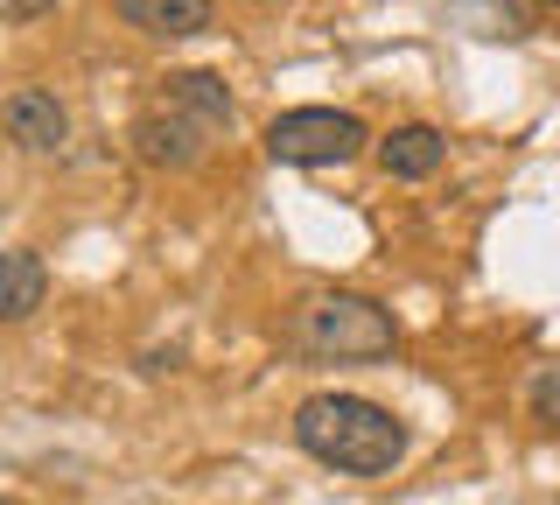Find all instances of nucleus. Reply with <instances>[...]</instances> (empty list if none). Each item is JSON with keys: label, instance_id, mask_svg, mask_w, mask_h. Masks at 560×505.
Masks as SVG:
<instances>
[{"label": "nucleus", "instance_id": "nucleus-1", "mask_svg": "<svg viewBox=\"0 0 560 505\" xmlns=\"http://www.w3.org/2000/svg\"><path fill=\"white\" fill-rule=\"evenodd\" d=\"M294 443L343 478H393L407 457V422L364 393H308L294 408Z\"/></svg>", "mask_w": 560, "mask_h": 505}, {"label": "nucleus", "instance_id": "nucleus-2", "mask_svg": "<svg viewBox=\"0 0 560 505\" xmlns=\"http://www.w3.org/2000/svg\"><path fill=\"white\" fill-rule=\"evenodd\" d=\"M224 127H232V92L210 71H175L162 78V99L133 119V154L148 169H189Z\"/></svg>", "mask_w": 560, "mask_h": 505}, {"label": "nucleus", "instance_id": "nucleus-3", "mask_svg": "<svg viewBox=\"0 0 560 505\" xmlns=\"http://www.w3.org/2000/svg\"><path fill=\"white\" fill-rule=\"evenodd\" d=\"M288 344L302 358H337V365H364V358H393V344H399V323H393V309L372 302V295H308L302 309H294V323H288Z\"/></svg>", "mask_w": 560, "mask_h": 505}, {"label": "nucleus", "instance_id": "nucleus-4", "mask_svg": "<svg viewBox=\"0 0 560 505\" xmlns=\"http://www.w3.org/2000/svg\"><path fill=\"white\" fill-rule=\"evenodd\" d=\"M372 148L358 113H337V106H294L267 127V154L288 169H337V162H358Z\"/></svg>", "mask_w": 560, "mask_h": 505}, {"label": "nucleus", "instance_id": "nucleus-5", "mask_svg": "<svg viewBox=\"0 0 560 505\" xmlns=\"http://www.w3.org/2000/svg\"><path fill=\"white\" fill-rule=\"evenodd\" d=\"M0 127H8L14 148H35V154H49V148L70 141V119H63V106H57V92H43V84H22V92H8V106H0Z\"/></svg>", "mask_w": 560, "mask_h": 505}, {"label": "nucleus", "instance_id": "nucleus-6", "mask_svg": "<svg viewBox=\"0 0 560 505\" xmlns=\"http://www.w3.org/2000/svg\"><path fill=\"white\" fill-rule=\"evenodd\" d=\"M113 14L154 43H183V36H203L218 8L210 0H113Z\"/></svg>", "mask_w": 560, "mask_h": 505}, {"label": "nucleus", "instance_id": "nucleus-7", "mask_svg": "<svg viewBox=\"0 0 560 505\" xmlns=\"http://www.w3.org/2000/svg\"><path fill=\"white\" fill-rule=\"evenodd\" d=\"M442 154H448V141H442V127H393L378 141V169L385 176H399V183H428L434 169H442Z\"/></svg>", "mask_w": 560, "mask_h": 505}, {"label": "nucleus", "instance_id": "nucleus-8", "mask_svg": "<svg viewBox=\"0 0 560 505\" xmlns=\"http://www.w3.org/2000/svg\"><path fill=\"white\" fill-rule=\"evenodd\" d=\"M43 295H49L43 253H28V246L0 253V323H28L35 309H43Z\"/></svg>", "mask_w": 560, "mask_h": 505}, {"label": "nucleus", "instance_id": "nucleus-9", "mask_svg": "<svg viewBox=\"0 0 560 505\" xmlns=\"http://www.w3.org/2000/svg\"><path fill=\"white\" fill-rule=\"evenodd\" d=\"M533 422L547 428V435H560V365L533 379Z\"/></svg>", "mask_w": 560, "mask_h": 505}, {"label": "nucleus", "instance_id": "nucleus-10", "mask_svg": "<svg viewBox=\"0 0 560 505\" xmlns=\"http://www.w3.org/2000/svg\"><path fill=\"white\" fill-rule=\"evenodd\" d=\"M57 0H0V22H43Z\"/></svg>", "mask_w": 560, "mask_h": 505}, {"label": "nucleus", "instance_id": "nucleus-11", "mask_svg": "<svg viewBox=\"0 0 560 505\" xmlns=\"http://www.w3.org/2000/svg\"><path fill=\"white\" fill-rule=\"evenodd\" d=\"M539 8H560V0H539Z\"/></svg>", "mask_w": 560, "mask_h": 505}]
</instances>
